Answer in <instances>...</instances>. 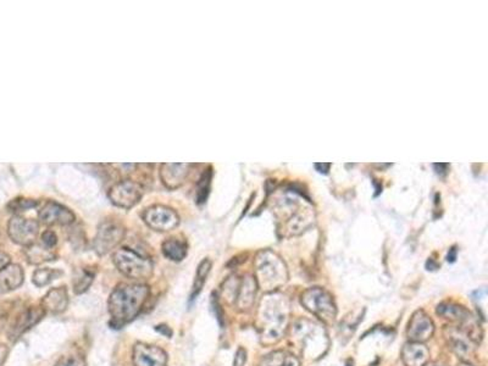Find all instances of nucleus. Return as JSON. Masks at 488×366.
<instances>
[{
    "label": "nucleus",
    "instance_id": "obj_36",
    "mask_svg": "<svg viewBox=\"0 0 488 366\" xmlns=\"http://www.w3.org/2000/svg\"><path fill=\"white\" fill-rule=\"evenodd\" d=\"M434 169H435L436 174L438 175L440 177H445L448 174V171H450V164H447V163H436V164H434Z\"/></svg>",
    "mask_w": 488,
    "mask_h": 366
},
{
    "label": "nucleus",
    "instance_id": "obj_24",
    "mask_svg": "<svg viewBox=\"0 0 488 366\" xmlns=\"http://www.w3.org/2000/svg\"><path fill=\"white\" fill-rule=\"evenodd\" d=\"M259 366H300V360L293 353L275 351L263 358Z\"/></svg>",
    "mask_w": 488,
    "mask_h": 366
},
{
    "label": "nucleus",
    "instance_id": "obj_20",
    "mask_svg": "<svg viewBox=\"0 0 488 366\" xmlns=\"http://www.w3.org/2000/svg\"><path fill=\"white\" fill-rule=\"evenodd\" d=\"M24 270L17 264H11L0 271V293H9L24 284Z\"/></svg>",
    "mask_w": 488,
    "mask_h": 366
},
{
    "label": "nucleus",
    "instance_id": "obj_43",
    "mask_svg": "<svg viewBox=\"0 0 488 366\" xmlns=\"http://www.w3.org/2000/svg\"><path fill=\"white\" fill-rule=\"evenodd\" d=\"M425 366H442L441 364H438V363H427Z\"/></svg>",
    "mask_w": 488,
    "mask_h": 366
},
{
    "label": "nucleus",
    "instance_id": "obj_8",
    "mask_svg": "<svg viewBox=\"0 0 488 366\" xmlns=\"http://www.w3.org/2000/svg\"><path fill=\"white\" fill-rule=\"evenodd\" d=\"M108 197L114 205L122 209H131L137 205L143 197V186L132 180H122L112 186L108 193Z\"/></svg>",
    "mask_w": 488,
    "mask_h": 366
},
{
    "label": "nucleus",
    "instance_id": "obj_14",
    "mask_svg": "<svg viewBox=\"0 0 488 366\" xmlns=\"http://www.w3.org/2000/svg\"><path fill=\"white\" fill-rule=\"evenodd\" d=\"M133 366H168V354L164 349L147 343H135L132 353Z\"/></svg>",
    "mask_w": 488,
    "mask_h": 366
},
{
    "label": "nucleus",
    "instance_id": "obj_26",
    "mask_svg": "<svg viewBox=\"0 0 488 366\" xmlns=\"http://www.w3.org/2000/svg\"><path fill=\"white\" fill-rule=\"evenodd\" d=\"M96 277V271L84 268L77 271L73 277V292L76 294H82L87 291L93 284Z\"/></svg>",
    "mask_w": 488,
    "mask_h": 366
},
{
    "label": "nucleus",
    "instance_id": "obj_19",
    "mask_svg": "<svg viewBox=\"0 0 488 366\" xmlns=\"http://www.w3.org/2000/svg\"><path fill=\"white\" fill-rule=\"evenodd\" d=\"M68 305V294L66 287H57L52 288L42 299V308L45 313L61 314L66 310Z\"/></svg>",
    "mask_w": 488,
    "mask_h": 366
},
{
    "label": "nucleus",
    "instance_id": "obj_37",
    "mask_svg": "<svg viewBox=\"0 0 488 366\" xmlns=\"http://www.w3.org/2000/svg\"><path fill=\"white\" fill-rule=\"evenodd\" d=\"M314 166L319 174L327 175L330 169H331L330 163H316V164H314Z\"/></svg>",
    "mask_w": 488,
    "mask_h": 366
},
{
    "label": "nucleus",
    "instance_id": "obj_33",
    "mask_svg": "<svg viewBox=\"0 0 488 366\" xmlns=\"http://www.w3.org/2000/svg\"><path fill=\"white\" fill-rule=\"evenodd\" d=\"M42 244L49 249H53L54 247L58 244V237L55 235V232L50 231V230L44 232L42 235Z\"/></svg>",
    "mask_w": 488,
    "mask_h": 366
},
{
    "label": "nucleus",
    "instance_id": "obj_12",
    "mask_svg": "<svg viewBox=\"0 0 488 366\" xmlns=\"http://www.w3.org/2000/svg\"><path fill=\"white\" fill-rule=\"evenodd\" d=\"M45 310L42 307H29L21 310L16 316L14 321L10 325L9 338L11 341L19 339L24 332L34 328V325L42 320L45 316Z\"/></svg>",
    "mask_w": 488,
    "mask_h": 366
},
{
    "label": "nucleus",
    "instance_id": "obj_21",
    "mask_svg": "<svg viewBox=\"0 0 488 366\" xmlns=\"http://www.w3.org/2000/svg\"><path fill=\"white\" fill-rule=\"evenodd\" d=\"M161 251L166 259L172 261H184L187 251H188V244L184 238L179 237H171L161 244Z\"/></svg>",
    "mask_w": 488,
    "mask_h": 366
},
{
    "label": "nucleus",
    "instance_id": "obj_2",
    "mask_svg": "<svg viewBox=\"0 0 488 366\" xmlns=\"http://www.w3.org/2000/svg\"><path fill=\"white\" fill-rule=\"evenodd\" d=\"M150 289L143 284H120L112 291L108 302L112 326L120 328L135 320L149 298Z\"/></svg>",
    "mask_w": 488,
    "mask_h": 366
},
{
    "label": "nucleus",
    "instance_id": "obj_38",
    "mask_svg": "<svg viewBox=\"0 0 488 366\" xmlns=\"http://www.w3.org/2000/svg\"><path fill=\"white\" fill-rule=\"evenodd\" d=\"M9 354V348L4 343H0V366H4L5 360Z\"/></svg>",
    "mask_w": 488,
    "mask_h": 366
},
{
    "label": "nucleus",
    "instance_id": "obj_25",
    "mask_svg": "<svg viewBox=\"0 0 488 366\" xmlns=\"http://www.w3.org/2000/svg\"><path fill=\"white\" fill-rule=\"evenodd\" d=\"M212 268H213V261H210L209 258H205V259L199 264L198 269H197V274H195V279H194L193 287H192V293H191V297H189V303L194 302L195 298L198 297L199 293L202 292V289H203L204 284H205L207 277H208L209 274H210Z\"/></svg>",
    "mask_w": 488,
    "mask_h": 366
},
{
    "label": "nucleus",
    "instance_id": "obj_31",
    "mask_svg": "<svg viewBox=\"0 0 488 366\" xmlns=\"http://www.w3.org/2000/svg\"><path fill=\"white\" fill-rule=\"evenodd\" d=\"M473 300L478 308L480 318L486 320V313H487V291L486 289H478L473 293Z\"/></svg>",
    "mask_w": 488,
    "mask_h": 366
},
{
    "label": "nucleus",
    "instance_id": "obj_32",
    "mask_svg": "<svg viewBox=\"0 0 488 366\" xmlns=\"http://www.w3.org/2000/svg\"><path fill=\"white\" fill-rule=\"evenodd\" d=\"M54 366H86V362L81 356H66L59 359Z\"/></svg>",
    "mask_w": 488,
    "mask_h": 366
},
{
    "label": "nucleus",
    "instance_id": "obj_30",
    "mask_svg": "<svg viewBox=\"0 0 488 366\" xmlns=\"http://www.w3.org/2000/svg\"><path fill=\"white\" fill-rule=\"evenodd\" d=\"M38 205V202H36L34 199H24V198H17L14 199L13 202L9 203L8 209L10 212L19 214V212H27L29 209L36 207Z\"/></svg>",
    "mask_w": 488,
    "mask_h": 366
},
{
    "label": "nucleus",
    "instance_id": "obj_22",
    "mask_svg": "<svg viewBox=\"0 0 488 366\" xmlns=\"http://www.w3.org/2000/svg\"><path fill=\"white\" fill-rule=\"evenodd\" d=\"M437 314L450 323L460 325L469 318L471 313L463 305L455 303H442L437 307Z\"/></svg>",
    "mask_w": 488,
    "mask_h": 366
},
{
    "label": "nucleus",
    "instance_id": "obj_10",
    "mask_svg": "<svg viewBox=\"0 0 488 366\" xmlns=\"http://www.w3.org/2000/svg\"><path fill=\"white\" fill-rule=\"evenodd\" d=\"M38 232L39 224L32 219L15 215L8 224V233L11 241L20 246L29 247L36 243Z\"/></svg>",
    "mask_w": 488,
    "mask_h": 366
},
{
    "label": "nucleus",
    "instance_id": "obj_9",
    "mask_svg": "<svg viewBox=\"0 0 488 366\" xmlns=\"http://www.w3.org/2000/svg\"><path fill=\"white\" fill-rule=\"evenodd\" d=\"M142 217L145 224L156 232L172 231L179 224V214L166 205L147 207Z\"/></svg>",
    "mask_w": 488,
    "mask_h": 366
},
{
    "label": "nucleus",
    "instance_id": "obj_40",
    "mask_svg": "<svg viewBox=\"0 0 488 366\" xmlns=\"http://www.w3.org/2000/svg\"><path fill=\"white\" fill-rule=\"evenodd\" d=\"M457 254H458V249L455 247H452L450 251H448V256H447V261L448 263H454L457 261Z\"/></svg>",
    "mask_w": 488,
    "mask_h": 366
},
{
    "label": "nucleus",
    "instance_id": "obj_6",
    "mask_svg": "<svg viewBox=\"0 0 488 366\" xmlns=\"http://www.w3.org/2000/svg\"><path fill=\"white\" fill-rule=\"evenodd\" d=\"M300 302L309 313L326 325L334 323L337 318V307L334 297L321 287L305 289L300 295Z\"/></svg>",
    "mask_w": 488,
    "mask_h": 366
},
{
    "label": "nucleus",
    "instance_id": "obj_18",
    "mask_svg": "<svg viewBox=\"0 0 488 366\" xmlns=\"http://www.w3.org/2000/svg\"><path fill=\"white\" fill-rule=\"evenodd\" d=\"M401 360L406 366H425L430 362V351L424 343H406L401 349Z\"/></svg>",
    "mask_w": 488,
    "mask_h": 366
},
{
    "label": "nucleus",
    "instance_id": "obj_13",
    "mask_svg": "<svg viewBox=\"0 0 488 366\" xmlns=\"http://www.w3.org/2000/svg\"><path fill=\"white\" fill-rule=\"evenodd\" d=\"M435 333V323L424 312L416 310L411 318L406 328V336L411 342L425 343Z\"/></svg>",
    "mask_w": 488,
    "mask_h": 366
},
{
    "label": "nucleus",
    "instance_id": "obj_28",
    "mask_svg": "<svg viewBox=\"0 0 488 366\" xmlns=\"http://www.w3.org/2000/svg\"><path fill=\"white\" fill-rule=\"evenodd\" d=\"M63 274V271L59 270V269H49V268L37 269L34 272L32 281H34V284L37 287L42 288L44 286H48L49 284H52L54 279H58L59 277H61Z\"/></svg>",
    "mask_w": 488,
    "mask_h": 366
},
{
    "label": "nucleus",
    "instance_id": "obj_7",
    "mask_svg": "<svg viewBox=\"0 0 488 366\" xmlns=\"http://www.w3.org/2000/svg\"><path fill=\"white\" fill-rule=\"evenodd\" d=\"M125 226L117 220H104L98 227L97 236L93 241V248L98 256H107L114 251L125 238Z\"/></svg>",
    "mask_w": 488,
    "mask_h": 366
},
{
    "label": "nucleus",
    "instance_id": "obj_5",
    "mask_svg": "<svg viewBox=\"0 0 488 366\" xmlns=\"http://www.w3.org/2000/svg\"><path fill=\"white\" fill-rule=\"evenodd\" d=\"M112 263L124 276L135 281H147L154 274L151 259L127 247L114 251Z\"/></svg>",
    "mask_w": 488,
    "mask_h": 366
},
{
    "label": "nucleus",
    "instance_id": "obj_11",
    "mask_svg": "<svg viewBox=\"0 0 488 366\" xmlns=\"http://www.w3.org/2000/svg\"><path fill=\"white\" fill-rule=\"evenodd\" d=\"M39 221L47 226H68L76 220V217L68 207L54 200L45 202L38 212Z\"/></svg>",
    "mask_w": 488,
    "mask_h": 366
},
{
    "label": "nucleus",
    "instance_id": "obj_35",
    "mask_svg": "<svg viewBox=\"0 0 488 366\" xmlns=\"http://www.w3.org/2000/svg\"><path fill=\"white\" fill-rule=\"evenodd\" d=\"M246 363V351L244 348L239 347L235 354L233 359V366H244Z\"/></svg>",
    "mask_w": 488,
    "mask_h": 366
},
{
    "label": "nucleus",
    "instance_id": "obj_3",
    "mask_svg": "<svg viewBox=\"0 0 488 366\" xmlns=\"http://www.w3.org/2000/svg\"><path fill=\"white\" fill-rule=\"evenodd\" d=\"M287 333L297 357L300 356L308 360H319L329 351V335L323 323L309 319H300L292 323Z\"/></svg>",
    "mask_w": 488,
    "mask_h": 366
},
{
    "label": "nucleus",
    "instance_id": "obj_27",
    "mask_svg": "<svg viewBox=\"0 0 488 366\" xmlns=\"http://www.w3.org/2000/svg\"><path fill=\"white\" fill-rule=\"evenodd\" d=\"M212 180H213V168L209 166L208 169L204 170L203 174L199 179L197 184V204L202 205L208 200L210 194V187H212Z\"/></svg>",
    "mask_w": 488,
    "mask_h": 366
},
{
    "label": "nucleus",
    "instance_id": "obj_42",
    "mask_svg": "<svg viewBox=\"0 0 488 366\" xmlns=\"http://www.w3.org/2000/svg\"><path fill=\"white\" fill-rule=\"evenodd\" d=\"M426 269L431 271L437 270L438 264L432 258H429V261H426Z\"/></svg>",
    "mask_w": 488,
    "mask_h": 366
},
{
    "label": "nucleus",
    "instance_id": "obj_44",
    "mask_svg": "<svg viewBox=\"0 0 488 366\" xmlns=\"http://www.w3.org/2000/svg\"><path fill=\"white\" fill-rule=\"evenodd\" d=\"M458 366H474V365H471V364H469V363L461 362V363H460L459 365H458Z\"/></svg>",
    "mask_w": 488,
    "mask_h": 366
},
{
    "label": "nucleus",
    "instance_id": "obj_41",
    "mask_svg": "<svg viewBox=\"0 0 488 366\" xmlns=\"http://www.w3.org/2000/svg\"><path fill=\"white\" fill-rule=\"evenodd\" d=\"M8 315H9V310L0 303V323H4L5 319H8Z\"/></svg>",
    "mask_w": 488,
    "mask_h": 366
},
{
    "label": "nucleus",
    "instance_id": "obj_39",
    "mask_svg": "<svg viewBox=\"0 0 488 366\" xmlns=\"http://www.w3.org/2000/svg\"><path fill=\"white\" fill-rule=\"evenodd\" d=\"M10 261H11L10 256H8L6 253H4V251H0V271L9 265Z\"/></svg>",
    "mask_w": 488,
    "mask_h": 366
},
{
    "label": "nucleus",
    "instance_id": "obj_34",
    "mask_svg": "<svg viewBox=\"0 0 488 366\" xmlns=\"http://www.w3.org/2000/svg\"><path fill=\"white\" fill-rule=\"evenodd\" d=\"M212 307H213L214 313H215V316L218 319L219 323H220L221 326H223V309H221V303H220V299H219L216 293H213V297H212Z\"/></svg>",
    "mask_w": 488,
    "mask_h": 366
},
{
    "label": "nucleus",
    "instance_id": "obj_45",
    "mask_svg": "<svg viewBox=\"0 0 488 366\" xmlns=\"http://www.w3.org/2000/svg\"><path fill=\"white\" fill-rule=\"evenodd\" d=\"M346 366H353V362H352V360H348V362H347V365Z\"/></svg>",
    "mask_w": 488,
    "mask_h": 366
},
{
    "label": "nucleus",
    "instance_id": "obj_16",
    "mask_svg": "<svg viewBox=\"0 0 488 366\" xmlns=\"http://www.w3.org/2000/svg\"><path fill=\"white\" fill-rule=\"evenodd\" d=\"M192 169L191 164H163L160 168V179L168 189H176L184 184Z\"/></svg>",
    "mask_w": 488,
    "mask_h": 366
},
{
    "label": "nucleus",
    "instance_id": "obj_29",
    "mask_svg": "<svg viewBox=\"0 0 488 366\" xmlns=\"http://www.w3.org/2000/svg\"><path fill=\"white\" fill-rule=\"evenodd\" d=\"M239 281H241V277L238 276H231L228 277L225 282L223 284V287H221V295L223 298L226 300V303L231 304L233 305L235 304V300H236V295H237L238 286H239Z\"/></svg>",
    "mask_w": 488,
    "mask_h": 366
},
{
    "label": "nucleus",
    "instance_id": "obj_15",
    "mask_svg": "<svg viewBox=\"0 0 488 366\" xmlns=\"http://www.w3.org/2000/svg\"><path fill=\"white\" fill-rule=\"evenodd\" d=\"M258 289L259 288H258V284H256L254 276L246 274V276L241 277L236 300H235V304H233L238 312L246 313V312H249L253 308L254 302H256Z\"/></svg>",
    "mask_w": 488,
    "mask_h": 366
},
{
    "label": "nucleus",
    "instance_id": "obj_23",
    "mask_svg": "<svg viewBox=\"0 0 488 366\" xmlns=\"http://www.w3.org/2000/svg\"><path fill=\"white\" fill-rule=\"evenodd\" d=\"M24 256L32 265H40L47 261H57V254L54 253L53 249H49L43 244L37 243L24 247Z\"/></svg>",
    "mask_w": 488,
    "mask_h": 366
},
{
    "label": "nucleus",
    "instance_id": "obj_1",
    "mask_svg": "<svg viewBox=\"0 0 488 366\" xmlns=\"http://www.w3.org/2000/svg\"><path fill=\"white\" fill-rule=\"evenodd\" d=\"M290 300L281 292L265 293L256 312V328L264 346L280 342L290 328Z\"/></svg>",
    "mask_w": 488,
    "mask_h": 366
},
{
    "label": "nucleus",
    "instance_id": "obj_4",
    "mask_svg": "<svg viewBox=\"0 0 488 366\" xmlns=\"http://www.w3.org/2000/svg\"><path fill=\"white\" fill-rule=\"evenodd\" d=\"M288 269L285 261L271 249H263L254 259V279L258 288L265 293L277 292L288 281Z\"/></svg>",
    "mask_w": 488,
    "mask_h": 366
},
{
    "label": "nucleus",
    "instance_id": "obj_17",
    "mask_svg": "<svg viewBox=\"0 0 488 366\" xmlns=\"http://www.w3.org/2000/svg\"><path fill=\"white\" fill-rule=\"evenodd\" d=\"M445 339L450 349L463 359L471 357L474 354V347L470 338L459 328H448L445 330Z\"/></svg>",
    "mask_w": 488,
    "mask_h": 366
}]
</instances>
